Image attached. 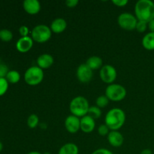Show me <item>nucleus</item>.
Returning a JSON list of instances; mask_svg holds the SVG:
<instances>
[{
    "instance_id": "c756f323",
    "label": "nucleus",
    "mask_w": 154,
    "mask_h": 154,
    "mask_svg": "<svg viewBox=\"0 0 154 154\" xmlns=\"http://www.w3.org/2000/svg\"><path fill=\"white\" fill-rule=\"evenodd\" d=\"M112 3L117 7H124L128 4V0H112Z\"/></svg>"
},
{
    "instance_id": "412c9836",
    "label": "nucleus",
    "mask_w": 154,
    "mask_h": 154,
    "mask_svg": "<svg viewBox=\"0 0 154 154\" xmlns=\"http://www.w3.org/2000/svg\"><path fill=\"white\" fill-rule=\"evenodd\" d=\"M13 38V33L8 29H0V40L4 42H9Z\"/></svg>"
},
{
    "instance_id": "9d476101",
    "label": "nucleus",
    "mask_w": 154,
    "mask_h": 154,
    "mask_svg": "<svg viewBox=\"0 0 154 154\" xmlns=\"http://www.w3.org/2000/svg\"><path fill=\"white\" fill-rule=\"evenodd\" d=\"M65 127L69 133H76L81 129V119L72 114L69 116L65 120Z\"/></svg>"
},
{
    "instance_id": "393cba45",
    "label": "nucleus",
    "mask_w": 154,
    "mask_h": 154,
    "mask_svg": "<svg viewBox=\"0 0 154 154\" xmlns=\"http://www.w3.org/2000/svg\"><path fill=\"white\" fill-rule=\"evenodd\" d=\"M9 83L5 78H0V96H2L8 90Z\"/></svg>"
},
{
    "instance_id": "7ed1b4c3",
    "label": "nucleus",
    "mask_w": 154,
    "mask_h": 154,
    "mask_svg": "<svg viewBox=\"0 0 154 154\" xmlns=\"http://www.w3.org/2000/svg\"><path fill=\"white\" fill-rule=\"evenodd\" d=\"M90 108L89 102L84 96H76L74 98L69 105V110L72 115L78 117H83L87 115Z\"/></svg>"
},
{
    "instance_id": "f257e3e1",
    "label": "nucleus",
    "mask_w": 154,
    "mask_h": 154,
    "mask_svg": "<svg viewBox=\"0 0 154 154\" xmlns=\"http://www.w3.org/2000/svg\"><path fill=\"white\" fill-rule=\"evenodd\" d=\"M135 14L138 20L148 23L154 19V2L151 0H139L135 5Z\"/></svg>"
},
{
    "instance_id": "aec40b11",
    "label": "nucleus",
    "mask_w": 154,
    "mask_h": 154,
    "mask_svg": "<svg viewBox=\"0 0 154 154\" xmlns=\"http://www.w3.org/2000/svg\"><path fill=\"white\" fill-rule=\"evenodd\" d=\"M5 79L7 80L9 84H17L20 80V74L16 70H10L8 75H6Z\"/></svg>"
},
{
    "instance_id": "bb28decb",
    "label": "nucleus",
    "mask_w": 154,
    "mask_h": 154,
    "mask_svg": "<svg viewBox=\"0 0 154 154\" xmlns=\"http://www.w3.org/2000/svg\"><path fill=\"white\" fill-rule=\"evenodd\" d=\"M110 132H111V131H110V129L107 126V125L105 124L100 125V126H99V128H98V132H99V134L101 136L108 135Z\"/></svg>"
},
{
    "instance_id": "7c9ffc66",
    "label": "nucleus",
    "mask_w": 154,
    "mask_h": 154,
    "mask_svg": "<svg viewBox=\"0 0 154 154\" xmlns=\"http://www.w3.org/2000/svg\"><path fill=\"white\" fill-rule=\"evenodd\" d=\"M92 154H114L111 150L106 148H99L95 150Z\"/></svg>"
},
{
    "instance_id": "c9c22d12",
    "label": "nucleus",
    "mask_w": 154,
    "mask_h": 154,
    "mask_svg": "<svg viewBox=\"0 0 154 154\" xmlns=\"http://www.w3.org/2000/svg\"><path fill=\"white\" fill-rule=\"evenodd\" d=\"M2 150H3V144L0 141V153H1Z\"/></svg>"
},
{
    "instance_id": "f8f14e48",
    "label": "nucleus",
    "mask_w": 154,
    "mask_h": 154,
    "mask_svg": "<svg viewBox=\"0 0 154 154\" xmlns=\"http://www.w3.org/2000/svg\"><path fill=\"white\" fill-rule=\"evenodd\" d=\"M25 11L30 15H35L41 11V4L38 0H25L23 3Z\"/></svg>"
},
{
    "instance_id": "cd10ccee",
    "label": "nucleus",
    "mask_w": 154,
    "mask_h": 154,
    "mask_svg": "<svg viewBox=\"0 0 154 154\" xmlns=\"http://www.w3.org/2000/svg\"><path fill=\"white\" fill-rule=\"evenodd\" d=\"M8 66L5 64H0V78H5L9 72Z\"/></svg>"
},
{
    "instance_id": "dca6fc26",
    "label": "nucleus",
    "mask_w": 154,
    "mask_h": 154,
    "mask_svg": "<svg viewBox=\"0 0 154 154\" xmlns=\"http://www.w3.org/2000/svg\"><path fill=\"white\" fill-rule=\"evenodd\" d=\"M66 27H67V22L66 21V20L59 17L54 20V21L51 23L50 28H51L52 32L56 33V34H60V33L63 32L66 30Z\"/></svg>"
},
{
    "instance_id": "20e7f679",
    "label": "nucleus",
    "mask_w": 154,
    "mask_h": 154,
    "mask_svg": "<svg viewBox=\"0 0 154 154\" xmlns=\"http://www.w3.org/2000/svg\"><path fill=\"white\" fill-rule=\"evenodd\" d=\"M44 79L43 69L38 66L29 67L24 74L25 82L29 86H36L40 84Z\"/></svg>"
},
{
    "instance_id": "a211bd4d",
    "label": "nucleus",
    "mask_w": 154,
    "mask_h": 154,
    "mask_svg": "<svg viewBox=\"0 0 154 154\" xmlns=\"http://www.w3.org/2000/svg\"><path fill=\"white\" fill-rule=\"evenodd\" d=\"M87 66H88L90 69H91L92 70H96V69H99L102 67V64H103V62H102V58H100L99 57H96V56H93V57H90L88 60H87V63H86Z\"/></svg>"
},
{
    "instance_id": "9b49d317",
    "label": "nucleus",
    "mask_w": 154,
    "mask_h": 154,
    "mask_svg": "<svg viewBox=\"0 0 154 154\" xmlns=\"http://www.w3.org/2000/svg\"><path fill=\"white\" fill-rule=\"evenodd\" d=\"M33 42L32 37H21L18 39L16 43V48L19 52L26 53L32 49L33 46Z\"/></svg>"
},
{
    "instance_id": "72a5a7b5",
    "label": "nucleus",
    "mask_w": 154,
    "mask_h": 154,
    "mask_svg": "<svg viewBox=\"0 0 154 154\" xmlns=\"http://www.w3.org/2000/svg\"><path fill=\"white\" fill-rule=\"evenodd\" d=\"M141 154H153V152L150 149H144L141 152Z\"/></svg>"
},
{
    "instance_id": "1a4fd4ad",
    "label": "nucleus",
    "mask_w": 154,
    "mask_h": 154,
    "mask_svg": "<svg viewBox=\"0 0 154 154\" xmlns=\"http://www.w3.org/2000/svg\"><path fill=\"white\" fill-rule=\"evenodd\" d=\"M76 75L80 82L86 84V83L90 82L93 78V70L90 69L86 63L81 64L77 69Z\"/></svg>"
},
{
    "instance_id": "473e14b6",
    "label": "nucleus",
    "mask_w": 154,
    "mask_h": 154,
    "mask_svg": "<svg viewBox=\"0 0 154 154\" xmlns=\"http://www.w3.org/2000/svg\"><path fill=\"white\" fill-rule=\"evenodd\" d=\"M148 29L151 32H154V19L148 23Z\"/></svg>"
},
{
    "instance_id": "4be33fe9",
    "label": "nucleus",
    "mask_w": 154,
    "mask_h": 154,
    "mask_svg": "<svg viewBox=\"0 0 154 154\" xmlns=\"http://www.w3.org/2000/svg\"><path fill=\"white\" fill-rule=\"evenodd\" d=\"M39 123V118L36 114H32L29 116L27 119V126L29 129H35Z\"/></svg>"
},
{
    "instance_id": "0eeeda50",
    "label": "nucleus",
    "mask_w": 154,
    "mask_h": 154,
    "mask_svg": "<svg viewBox=\"0 0 154 154\" xmlns=\"http://www.w3.org/2000/svg\"><path fill=\"white\" fill-rule=\"evenodd\" d=\"M117 23H118V25L123 29L127 30V31H132L136 28L138 20L136 17L132 15V14L126 12V13H123L119 15L117 18Z\"/></svg>"
},
{
    "instance_id": "2f4dec72",
    "label": "nucleus",
    "mask_w": 154,
    "mask_h": 154,
    "mask_svg": "<svg viewBox=\"0 0 154 154\" xmlns=\"http://www.w3.org/2000/svg\"><path fill=\"white\" fill-rule=\"evenodd\" d=\"M78 0H67L66 2V5L68 8H75L77 5H78Z\"/></svg>"
},
{
    "instance_id": "ddd939ff",
    "label": "nucleus",
    "mask_w": 154,
    "mask_h": 154,
    "mask_svg": "<svg viewBox=\"0 0 154 154\" xmlns=\"http://www.w3.org/2000/svg\"><path fill=\"white\" fill-rule=\"evenodd\" d=\"M96 126V122L93 118L89 115H86L81 119V129L85 133L93 132Z\"/></svg>"
},
{
    "instance_id": "4468645a",
    "label": "nucleus",
    "mask_w": 154,
    "mask_h": 154,
    "mask_svg": "<svg viewBox=\"0 0 154 154\" xmlns=\"http://www.w3.org/2000/svg\"><path fill=\"white\" fill-rule=\"evenodd\" d=\"M108 141L114 147H119L123 145L124 138L118 131H111L108 135Z\"/></svg>"
},
{
    "instance_id": "2eb2a0df",
    "label": "nucleus",
    "mask_w": 154,
    "mask_h": 154,
    "mask_svg": "<svg viewBox=\"0 0 154 154\" xmlns=\"http://www.w3.org/2000/svg\"><path fill=\"white\" fill-rule=\"evenodd\" d=\"M54 63V59L51 54H43L37 59V65L42 69H47L51 68Z\"/></svg>"
},
{
    "instance_id": "6e6552de",
    "label": "nucleus",
    "mask_w": 154,
    "mask_h": 154,
    "mask_svg": "<svg viewBox=\"0 0 154 154\" xmlns=\"http://www.w3.org/2000/svg\"><path fill=\"white\" fill-rule=\"evenodd\" d=\"M99 76L103 82L111 84L117 78V70L111 65H105L101 68Z\"/></svg>"
},
{
    "instance_id": "423d86ee",
    "label": "nucleus",
    "mask_w": 154,
    "mask_h": 154,
    "mask_svg": "<svg viewBox=\"0 0 154 154\" xmlns=\"http://www.w3.org/2000/svg\"><path fill=\"white\" fill-rule=\"evenodd\" d=\"M126 90L123 86L117 84H111L107 87L105 90V96L113 102H120L126 96Z\"/></svg>"
},
{
    "instance_id": "6ab92c4d",
    "label": "nucleus",
    "mask_w": 154,
    "mask_h": 154,
    "mask_svg": "<svg viewBox=\"0 0 154 154\" xmlns=\"http://www.w3.org/2000/svg\"><path fill=\"white\" fill-rule=\"evenodd\" d=\"M142 45L147 51L154 50V32H148L142 38Z\"/></svg>"
},
{
    "instance_id": "5701e85b",
    "label": "nucleus",
    "mask_w": 154,
    "mask_h": 154,
    "mask_svg": "<svg viewBox=\"0 0 154 154\" xmlns=\"http://www.w3.org/2000/svg\"><path fill=\"white\" fill-rule=\"evenodd\" d=\"M87 115L91 117L94 120L99 119L102 116V110L97 106H91L89 108V111Z\"/></svg>"
},
{
    "instance_id": "f704fd0d",
    "label": "nucleus",
    "mask_w": 154,
    "mask_h": 154,
    "mask_svg": "<svg viewBox=\"0 0 154 154\" xmlns=\"http://www.w3.org/2000/svg\"><path fill=\"white\" fill-rule=\"evenodd\" d=\"M27 154H43V153H40V152H38V151H31Z\"/></svg>"
},
{
    "instance_id": "39448f33",
    "label": "nucleus",
    "mask_w": 154,
    "mask_h": 154,
    "mask_svg": "<svg viewBox=\"0 0 154 154\" xmlns=\"http://www.w3.org/2000/svg\"><path fill=\"white\" fill-rule=\"evenodd\" d=\"M32 38L37 43H45L50 40L52 35L51 28L44 24H39L32 29L31 32Z\"/></svg>"
},
{
    "instance_id": "a878e982",
    "label": "nucleus",
    "mask_w": 154,
    "mask_h": 154,
    "mask_svg": "<svg viewBox=\"0 0 154 154\" xmlns=\"http://www.w3.org/2000/svg\"><path fill=\"white\" fill-rule=\"evenodd\" d=\"M147 27H148V24H147V23L144 22V21L138 20L135 29H136L138 32H145L146 30H147Z\"/></svg>"
},
{
    "instance_id": "e433bc0d",
    "label": "nucleus",
    "mask_w": 154,
    "mask_h": 154,
    "mask_svg": "<svg viewBox=\"0 0 154 154\" xmlns=\"http://www.w3.org/2000/svg\"><path fill=\"white\" fill-rule=\"evenodd\" d=\"M44 154H50L49 153H44Z\"/></svg>"
},
{
    "instance_id": "f3484780",
    "label": "nucleus",
    "mask_w": 154,
    "mask_h": 154,
    "mask_svg": "<svg viewBox=\"0 0 154 154\" xmlns=\"http://www.w3.org/2000/svg\"><path fill=\"white\" fill-rule=\"evenodd\" d=\"M79 149L74 143H66L61 147L58 154H78Z\"/></svg>"
},
{
    "instance_id": "c85d7f7f",
    "label": "nucleus",
    "mask_w": 154,
    "mask_h": 154,
    "mask_svg": "<svg viewBox=\"0 0 154 154\" xmlns=\"http://www.w3.org/2000/svg\"><path fill=\"white\" fill-rule=\"evenodd\" d=\"M19 33L21 37H27V36H29V29L26 26H21L19 29Z\"/></svg>"
},
{
    "instance_id": "b1692460",
    "label": "nucleus",
    "mask_w": 154,
    "mask_h": 154,
    "mask_svg": "<svg viewBox=\"0 0 154 154\" xmlns=\"http://www.w3.org/2000/svg\"><path fill=\"white\" fill-rule=\"evenodd\" d=\"M96 106L99 107V108H104L108 105V103H109V99L106 97L105 95L100 96L96 99Z\"/></svg>"
},
{
    "instance_id": "f03ea898",
    "label": "nucleus",
    "mask_w": 154,
    "mask_h": 154,
    "mask_svg": "<svg viewBox=\"0 0 154 154\" xmlns=\"http://www.w3.org/2000/svg\"><path fill=\"white\" fill-rule=\"evenodd\" d=\"M126 122V114L120 108H112L106 114L105 124L111 131H118Z\"/></svg>"
}]
</instances>
